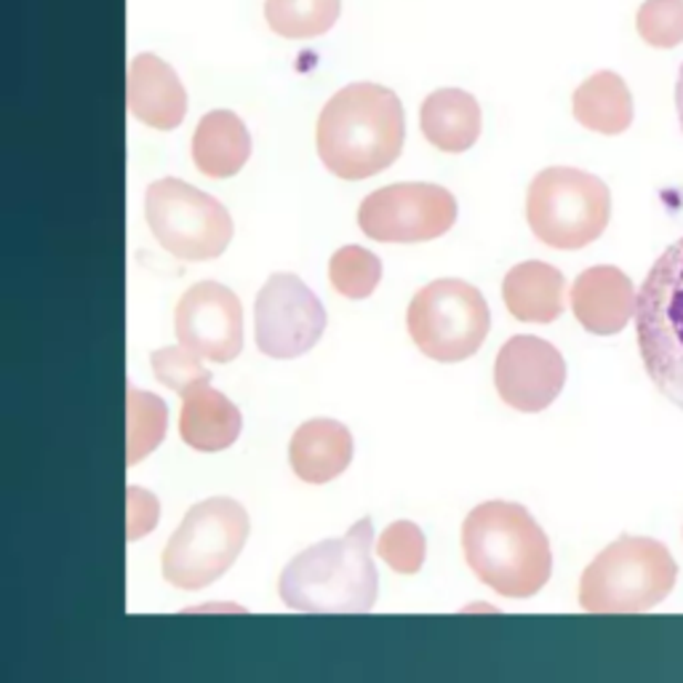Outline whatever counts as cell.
I'll list each match as a JSON object with an SVG mask.
<instances>
[{
	"label": "cell",
	"mask_w": 683,
	"mask_h": 683,
	"mask_svg": "<svg viewBox=\"0 0 683 683\" xmlns=\"http://www.w3.org/2000/svg\"><path fill=\"white\" fill-rule=\"evenodd\" d=\"M611 193L596 174L571 166L539 172L526 195V219L552 249H582L607 230Z\"/></svg>",
	"instance_id": "cell-7"
},
{
	"label": "cell",
	"mask_w": 683,
	"mask_h": 683,
	"mask_svg": "<svg viewBox=\"0 0 683 683\" xmlns=\"http://www.w3.org/2000/svg\"><path fill=\"white\" fill-rule=\"evenodd\" d=\"M128 107L147 126L172 132L187 113V91L172 64L155 54H136L128 64Z\"/></svg>",
	"instance_id": "cell-15"
},
{
	"label": "cell",
	"mask_w": 683,
	"mask_h": 683,
	"mask_svg": "<svg viewBox=\"0 0 683 683\" xmlns=\"http://www.w3.org/2000/svg\"><path fill=\"white\" fill-rule=\"evenodd\" d=\"M327 331V310L302 278L276 272L265 281L253 299V337L265 355L289 358L304 355L321 342Z\"/></svg>",
	"instance_id": "cell-11"
},
{
	"label": "cell",
	"mask_w": 683,
	"mask_h": 683,
	"mask_svg": "<svg viewBox=\"0 0 683 683\" xmlns=\"http://www.w3.org/2000/svg\"><path fill=\"white\" fill-rule=\"evenodd\" d=\"M406 118L395 91L376 83H350L318 115V155L342 179H366L385 172L401 155Z\"/></svg>",
	"instance_id": "cell-1"
},
{
	"label": "cell",
	"mask_w": 683,
	"mask_h": 683,
	"mask_svg": "<svg viewBox=\"0 0 683 683\" xmlns=\"http://www.w3.org/2000/svg\"><path fill=\"white\" fill-rule=\"evenodd\" d=\"M145 214L158 244L185 262L217 259L232 240L227 208L185 179L153 182L145 195Z\"/></svg>",
	"instance_id": "cell-9"
},
{
	"label": "cell",
	"mask_w": 683,
	"mask_h": 683,
	"mask_svg": "<svg viewBox=\"0 0 683 683\" xmlns=\"http://www.w3.org/2000/svg\"><path fill=\"white\" fill-rule=\"evenodd\" d=\"M342 0H265L270 30L283 38H312L340 19Z\"/></svg>",
	"instance_id": "cell-22"
},
{
	"label": "cell",
	"mask_w": 683,
	"mask_h": 683,
	"mask_svg": "<svg viewBox=\"0 0 683 683\" xmlns=\"http://www.w3.org/2000/svg\"><path fill=\"white\" fill-rule=\"evenodd\" d=\"M635 331L656 390L683 408V236L649 270L635 304Z\"/></svg>",
	"instance_id": "cell-6"
},
{
	"label": "cell",
	"mask_w": 683,
	"mask_h": 683,
	"mask_svg": "<svg viewBox=\"0 0 683 683\" xmlns=\"http://www.w3.org/2000/svg\"><path fill=\"white\" fill-rule=\"evenodd\" d=\"M249 513L230 497H211L193 505L168 537L164 577L179 590H200L232 569L249 539Z\"/></svg>",
	"instance_id": "cell-5"
},
{
	"label": "cell",
	"mask_w": 683,
	"mask_h": 683,
	"mask_svg": "<svg viewBox=\"0 0 683 683\" xmlns=\"http://www.w3.org/2000/svg\"><path fill=\"white\" fill-rule=\"evenodd\" d=\"M353 435L337 420H310L299 425L289 444L291 470L304 484H329L353 462Z\"/></svg>",
	"instance_id": "cell-16"
},
{
	"label": "cell",
	"mask_w": 683,
	"mask_h": 683,
	"mask_svg": "<svg viewBox=\"0 0 683 683\" xmlns=\"http://www.w3.org/2000/svg\"><path fill=\"white\" fill-rule=\"evenodd\" d=\"M374 526L361 518L340 539H323L283 566L278 593L304 614H361L380 596V575L372 558Z\"/></svg>",
	"instance_id": "cell-3"
},
{
	"label": "cell",
	"mask_w": 683,
	"mask_h": 683,
	"mask_svg": "<svg viewBox=\"0 0 683 683\" xmlns=\"http://www.w3.org/2000/svg\"><path fill=\"white\" fill-rule=\"evenodd\" d=\"M177 340L214 363L236 361L244 350V308L225 283L200 281L185 291L174 312Z\"/></svg>",
	"instance_id": "cell-12"
},
{
	"label": "cell",
	"mask_w": 683,
	"mask_h": 683,
	"mask_svg": "<svg viewBox=\"0 0 683 683\" xmlns=\"http://www.w3.org/2000/svg\"><path fill=\"white\" fill-rule=\"evenodd\" d=\"M494 385L499 399L516 412H545L566 385L561 350L535 334L510 337L497 355Z\"/></svg>",
	"instance_id": "cell-13"
},
{
	"label": "cell",
	"mask_w": 683,
	"mask_h": 683,
	"mask_svg": "<svg viewBox=\"0 0 683 683\" xmlns=\"http://www.w3.org/2000/svg\"><path fill=\"white\" fill-rule=\"evenodd\" d=\"M675 104H679V118H681V126H683V64L679 70V83H675Z\"/></svg>",
	"instance_id": "cell-29"
},
{
	"label": "cell",
	"mask_w": 683,
	"mask_h": 683,
	"mask_svg": "<svg viewBox=\"0 0 683 683\" xmlns=\"http://www.w3.org/2000/svg\"><path fill=\"white\" fill-rule=\"evenodd\" d=\"M406 327L427 358L459 363L480 350L491 329V312L476 286L459 278H438L414 294Z\"/></svg>",
	"instance_id": "cell-8"
},
{
	"label": "cell",
	"mask_w": 683,
	"mask_h": 683,
	"mask_svg": "<svg viewBox=\"0 0 683 683\" xmlns=\"http://www.w3.org/2000/svg\"><path fill=\"white\" fill-rule=\"evenodd\" d=\"M126 403H128V448H126V462L136 465L153 454L161 446L166 435V422H168V408L158 395L145 393V390H136L128 385L126 390Z\"/></svg>",
	"instance_id": "cell-23"
},
{
	"label": "cell",
	"mask_w": 683,
	"mask_h": 683,
	"mask_svg": "<svg viewBox=\"0 0 683 683\" xmlns=\"http://www.w3.org/2000/svg\"><path fill=\"white\" fill-rule=\"evenodd\" d=\"M679 563L660 539L620 537L582 571L580 607L593 614H639L673 593Z\"/></svg>",
	"instance_id": "cell-4"
},
{
	"label": "cell",
	"mask_w": 683,
	"mask_h": 683,
	"mask_svg": "<svg viewBox=\"0 0 683 683\" xmlns=\"http://www.w3.org/2000/svg\"><path fill=\"white\" fill-rule=\"evenodd\" d=\"M457 223V198L433 182H399L363 198L358 225L380 244H420Z\"/></svg>",
	"instance_id": "cell-10"
},
{
	"label": "cell",
	"mask_w": 683,
	"mask_h": 683,
	"mask_svg": "<svg viewBox=\"0 0 683 683\" xmlns=\"http://www.w3.org/2000/svg\"><path fill=\"white\" fill-rule=\"evenodd\" d=\"M503 299L516 321L550 323L563 312L566 278L556 265L529 259L507 272Z\"/></svg>",
	"instance_id": "cell-18"
},
{
	"label": "cell",
	"mask_w": 683,
	"mask_h": 683,
	"mask_svg": "<svg viewBox=\"0 0 683 683\" xmlns=\"http://www.w3.org/2000/svg\"><path fill=\"white\" fill-rule=\"evenodd\" d=\"M149 363H153L155 380L168 390H174L179 399L185 393H190L193 387L211 382V372L200 363V355L193 353L185 344H172V348L155 350Z\"/></svg>",
	"instance_id": "cell-26"
},
{
	"label": "cell",
	"mask_w": 683,
	"mask_h": 683,
	"mask_svg": "<svg viewBox=\"0 0 683 683\" xmlns=\"http://www.w3.org/2000/svg\"><path fill=\"white\" fill-rule=\"evenodd\" d=\"M575 115L582 126L601 134H620L633 123V94L614 70H598L575 91Z\"/></svg>",
	"instance_id": "cell-21"
},
{
	"label": "cell",
	"mask_w": 683,
	"mask_h": 683,
	"mask_svg": "<svg viewBox=\"0 0 683 683\" xmlns=\"http://www.w3.org/2000/svg\"><path fill=\"white\" fill-rule=\"evenodd\" d=\"M420 126L427 142L446 153H462L476 145L480 134V107L470 91L438 89L422 102Z\"/></svg>",
	"instance_id": "cell-20"
},
{
	"label": "cell",
	"mask_w": 683,
	"mask_h": 683,
	"mask_svg": "<svg viewBox=\"0 0 683 683\" xmlns=\"http://www.w3.org/2000/svg\"><path fill=\"white\" fill-rule=\"evenodd\" d=\"M329 278L337 294L348 299H366L374 294L382 278V262L363 246H342L329 262Z\"/></svg>",
	"instance_id": "cell-24"
},
{
	"label": "cell",
	"mask_w": 683,
	"mask_h": 683,
	"mask_svg": "<svg viewBox=\"0 0 683 683\" xmlns=\"http://www.w3.org/2000/svg\"><path fill=\"white\" fill-rule=\"evenodd\" d=\"M240 431H244L240 408L225 393L214 390L211 382L182 395L179 435L195 452H225L236 444Z\"/></svg>",
	"instance_id": "cell-17"
},
{
	"label": "cell",
	"mask_w": 683,
	"mask_h": 683,
	"mask_svg": "<svg viewBox=\"0 0 683 683\" xmlns=\"http://www.w3.org/2000/svg\"><path fill=\"white\" fill-rule=\"evenodd\" d=\"M639 294L628 276L614 265L582 270L571 286V310L590 334H617L633 318Z\"/></svg>",
	"instance_id": "cell-14"
},
{
	"label": "cell",
	"mask_w": 683,
	"mask_h": 683,
	"mask_svg": "<svg viewBox=\"0 0 683 683\" xmlns=\"http://www.w3.org/2000/svg\"><path fill=\"white\" fill-rule=\"evenodd\" d=\"M128 542L145 537L158 526V499L145 494L139 486H128Z\"/></svg>",
	"instance_id": "cell-28"
},
{
	"label": "cell",
	"mask_w": 683,
	"mask_h": 683,
	"mask_svg": "<svg viewBox=\"0 0 683 683\" xmlns=\"http://www.w3.org/2000/svg\"><path fill=\"white\" fill-rule=\"evenodd\" d=\"M376 556L385 561L395 575H416L425 563L427 539L412 520H393L376 545Z\"/></svg>",
	"instance_id": "cell-25"
},
{
	"label": "cell",
	"mask_w": 683,
	"mask_h": 683,
	"mask_svg": "<svg viewBox=\"0 0 683 683\" xmlns=\"http://www.w3.org/2000/svg\"><path fill=\"white\" fill-rule=\"evenodd\" d=\"M251 155V134L230 110H211L193 134V161L200 174L225 179L238 174Z\"/></svg>",
	"instance_id": "cell-19"
},
{
	"label": "cell",
	"mask_w": 683,
	"mask_h": 683,
	"mask_svg": "<svg viewBox=\"0 0 683 683\" xmlns=\"http://www.w3.org/2000/svg\"><path fill=\"white\" fill-rule=\"evenodd\" d=\"M635 24L646 43L660 49L679 45L683 41V0H643Z\"/></svg>",
	"instance_id": "cell-27"
},
{
	"label": "cell",
	"mask_w": 683,
	"mask_h": 683,
	"mask_svg": "<svg viewBox=\"0 0 683 683\" xmlns=\"http://www.w3.org/2000/svg\"><path fill=\"white\" fill-rule=\"evenodd\" d=\"M465 561L486 588L503 598H531L552 575L550 539L518 503H484L462 524Z\"/></svg>",
	"instance_id": "cell-2"
}]
</instances>
